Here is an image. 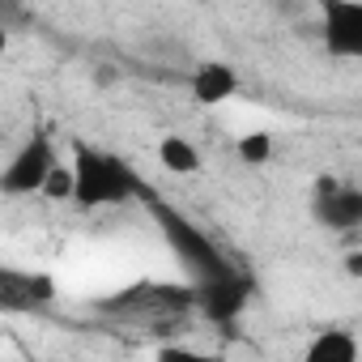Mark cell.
Here are the masks:
<instances>
[{
  "label": "cell",
  "instance_id": "6da1fadb",
  "mask_svg": "<svg viewBox=\"0 0 362 362\" xmlns=\"http://www.w3.org/2000/svg\"><path fill=\"white\" fill-rule=\"evenodd\" d=\"M73 179H77V192H73L77 209H98V205L145 197L141 179L128 170V162L94 145H73Z\"/></svg>",
  "mask_w": 362,
  "mask_h": 362
},
{
  "label": "cell",
  "instance_id": "7a4b0ae2",
  "mask_svg": "<svg viewBox=\"0 0 362 362\" xmlns=\"http://www.w3.org/2000/svg\"><path fill=\"white\" fill-rule=\"evenodd\" d=\"M149 209H153V218L162 222V230H166V239H170V247L179 252V260H184L188 269H197V277L201 281H209V277H226V273H235L218 252H214V243L197 230V226H188L179 214H166V205H158L153 197H149Z\"/></svg>",
  "mask_w": 362,
  "mask_h": 362
},
{
  "label": "cell",
  "instance_id": "3957f363",
  "mask_svg": "<svg viewBox=\"0 0 362 362\" xmlns=\"http://www.w3.org/2000/svg\"><path fill=\"white\" fill-rule=\"evenodd\" d=\"M56 149L47 141V132H35L5 166V175H0V188H5L9 197H30V192H43L47 188V179L56 170Z\"/></svg>",
  "mask_w": 362,
  "mask_h": 362
},
{
  "label": "cell",
  "instance_id": "277c9868",
  "mask_svg": "<svg viewBox=\"0 0 362 362\" xmlns=\"http://www.w3.org/2000/svg\"><path fill=\"white\" fill-rule=\"evenodd\" d=\"M324 47L341 60H362V5L358 0H324L320 5Z\"/></svg>",
  "mask_w": 362,
  "mask_h": 362
},
{
  "label": "cell",
  "instance_id": "5b68a950",
  "mask_svg": "<svg viewBox=\"0 0 362 362\" xmlns=\"http://www.w3.org/2000/svg\"><path fill=\"white\" fill-rule=\"evenodd\" d=\"M311 214L320 226L328 230H358L362 226V188H349V184H337L332 175H324L315 184V201H311Z\"/></svg>",
  "mask_w": 362,
  "mask_h": 362
},
{
  "label": "cell",
  "instance_id": "8992f818",
  "mask_svg": "<svg viewBox=\"0 0 362 362\" xmlns=\"http://www.w3.org/2000/svg\"><path fill=\"white\" fill-rule=\"evenodd\" d=\"M247 294H252V286H247L239 273H226V277H209V281L197 286V307H201V315H205L209 324L230 328V324L243 315Z\"/></svg>",
  "mask_w": 362,
  "mask_h": 362
},
{
  "label": "cell",
  "instance_id": "52a82bcc",
  "mask_svg": "<svg viewBox=\"0 0 362 362\" xmlns=\"http://www.w3.org/2000/svg\"><path fill=\"white\" fill-rule=\"evenodd\" d=\"M52 294H56L52 277H30V273H18V269L0 273V307L5 311H30V307L47 303Z\"/></svg>",
  "mask_w": 362,
  "mask_h": 362
},
{
  "label": "cell",
  "instance_id": "ba28073f",
  "mask_svg": "<svg viewBox=\"0 0 362 362\" xmlns=\"http://www.w3.org/2000/svg\"><path fill=\"white\" fill-rule=\"evenodd\" d=\"M235 90H239V77H235V69L222 64V60H209V64H201V69L192 73V98L205 103V107L226 103Z\"/></svg>",
  "mask_w": 362,
  "mask_h": 362
},
{
  "label": "cell",
  "instance_id": "9c48e42d",
  "mask_svg": "<svg viewBox=\"0 0 362 362\" xmlns=\"http://www.w3.org/2000/svg\"><path fill=\"white\" fill-rule=\"evenodd\" d=\"M303 362H358V337L345 332V328H324L307 345Z\"/></svg>",
  "mask_w": 362,
  "mask_h": 362
},
{
  "label": "cell",
  "instance_id": "30bf717a",
  "mask_svg": "<svg viewBox=\"0 0 362 362\" xmlns=\"http://www.w3.org/2000/svg\"><path fill=\"white\" fill-rule=\"evenodd\" d=\"M158 162H162L166 170H175V175H192V170L201 166V153H197V145L184 141V136H162Z\"/></svg>",
  "mask_w": 362,
  "mask_h": 362
},
{
  "label": "cell",
  "instance_id": "8fae6325",
  "mask_svg": "<svg viewBox=\"0 0 362 362\" xmlns=\"http://www.w3.org/2000/svg\"><path fill=\"white\" fill-rule=\"evenodd\" d=\"M239 158H243L247 166L273 162V136H269V132H247V136H239Z\"/></svg>",
  "mask_w": 362,
  "mask_h": 362
},
{
  "label": "cell",
  "instance_id": "7c38bea8",
  "mask_svg": "<svg viewBox=\"0 0 362 362\" xmlns=\"http://www.w3.org/2000/svg\"><path fill=\"white\" fill-rule=\"evenodd\" d=\"M73 192H77V179H73V166H56L52 170V179H47V188H43V197L47 201H73Z\"/></svg>",
  "mask_w": 362,
  "mask_h": 362
},
{
  "label": "cell",
  "instance_id": "4fadbf2b",
  "mask_svg": "<svg viewBox=\"0 0 362 362\" xmlns=\"http://www.w3.org/2000/svg\"><path fill=\"white\" fill-rule=\"evenodd\" d=\"M158 362H218L214 354H197L188 345H162L158 349Z\"/></svg>",
  "mask_w": 362,
  "mask_h": 362
},
{
  "label": "cell",
  "instance_id": "5bb4252c",
  "mask_svg": "<svg viewBox=\"0 0 362 362\" xmlns=\"http://www.w3.org/2000/svg\"><path fill=\"white\" fill-rule=\"evenodd\" d=\"M345 273H349V277H362V252H349V256H345Z\"/></svg>",
  "mask_w": 362,
  "mask_h": 362
}]
</instances>
